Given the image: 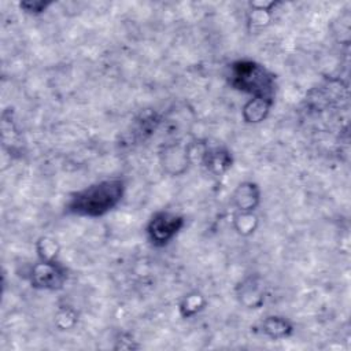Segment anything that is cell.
<instances>
[{"label":"cell","mask_w":351,"mask_h":351,"mask_svg":"<svg viewBox=\"0 0 351 351\" xmlns=\"http://www.w3.org/2000/svg\"><path fill=\"white\" fill-rule=\"evenodd\" d=\"M199 299H200V296H189V298H186V300H185V303H186V314L185 315H192V314H195L197 311V308H195V307L199 306Z\"/></svg>","instance_id":"obj_10"},{"label":"cell","mask_w":351,"mask_h":351,"mask_svg":"<svg viewBox=\"0 0 351 351\" xmlns=\"http://www.w3.org/2000/svg\"><path fill=\"white\" fill-rule=\"evenodd\" d=\"M228 80L230 86L247 93L251 99L274 101V75L261 63L250 59H240L230 64Z\"/></svg>","instance_id":"obj_2"},{"label":"cell","mask_w":351,"mask_h":351,"mask_svg":"<svg viewBox=\"0 0 351 351\" xmlns=\"http://www.w3.org/2000/svg\"><path fill=\"white\" fill-rule=\"evenodd\" d=\"M184 225L185 219L180 214L171 211H158L148 221L145 232L152 245L163 247L180 233Z\"/></svg>","instance_id":"obj_3"},{"label":"cell","mask_w":351,"mask_h":351,"mask_svg":"<svg viewBox=\"0 0 351 351\" xmlns=\"http://www.w3.org/2000/svg\"><path fill=\"white\" fill-rule=\"evenodd\" d=\"M259 188L254 182H243L237 186V189L233 193L234 204L241 210L243 213L251 211L256 207L259 203Z\"/></svg>","instance_id":"obj_5"},{"label":"cell","mask_w":351,"mask_h":351,"mask_svg":"<svg viewBox=\"0 0 351 351\" xmlns=\"http://www.w3.org/2000/svg\"><path fill=\"white\" fill-rule=\"evenodd\" d=\"M125 191L126 184L119 177L97 181L71 195L66 204V211L89 218L106 215L122 202Z\"/></svg>","instance_id":"obj_1"},{"label":"cell","mask_w":351,"mask_h":351,"mask_svg":"<svg viewBox=\"0 0 351 351\" xmlns=\"http://www.w3.org/2000/svg\"><path fill=\"white\" fill-rule=\"evenodd\" d=\"M204 165L208 170L221 174L232 166V156L229 151L215 147L204 154Z\"/></svg>","instance_id":"obj_7"},{"label":"cell","mask_w":351,"mask_h":351,"mask_svg":"<svg viewBox=\"0 0 351 351\" xmlns=\"http://www.w3.org/2000/svg\"><path fill=\"white\" fill-rule=\"evenodd\" d=\"M262 332L270 339H284L292 333V325L282 317L270 315L262 322Z\"/></svg>","instance_id":"obj_8"},{"label":"cell","mask_w":351,"mask_h":351,"mask_svg":"<svg viewBox=\"0 0 351 351\" xmlns=\"http://www.w3.org/2000/svg\"><path fill=\"white\" fill-rule=\"evenodd\" d=\"M66 278V269L55 259H40L30 270V284L37 289H60Z\"/></svg>","instance_id":"obj_4"},{"label":"cell","mask_w":351,"mask_h":351,"mask_svg":"<svg viewBox=\"0 0 351 351\" xmlns=\"http://www.w3.org/2000/svg\"><path fill=\"white\" fill-rule=\"evenodd\" d=\"M52 3L43 1V0H34V1H22L19 5L22 10H25L29 14H41L44 12Z\"/></svg>","instance_id":"obj_9"},{"label":"cell","mask_w":351,"mask_h":351,"mask_svg":"<svg viewBox=\"0 0 351 351\" xmlns=\"http://www.w3.org/2000/svg\"><path fill=\"white\" fill-rule=\"evenodd\" d=\"M273 103L271 100L250 99L243 107V118L250 123L262 122L267 117Z\"/></svg>","instance_id":"obj_6"}]
</instances>
